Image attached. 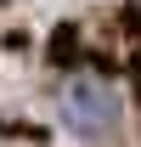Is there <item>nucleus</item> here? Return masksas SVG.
Listing matches in <instances>:
<instances>
[{"instance_id": "f257e3e1", "label": "nucleus", "mask_w": 141, "mask_h": 147, "mask_svg": "<svg viewBox=\"0 0 141 147\" xmlns=\"http://www.w3.org/2000/svg\"><path fill=\"white\" fill-rule=\"evenodd\" d=\"M62 119H68L79 136L102 142V136H113V125H119V102H113V91H107L102 79H73L68 91H62Z\"/></svg>"}]
</instances>
